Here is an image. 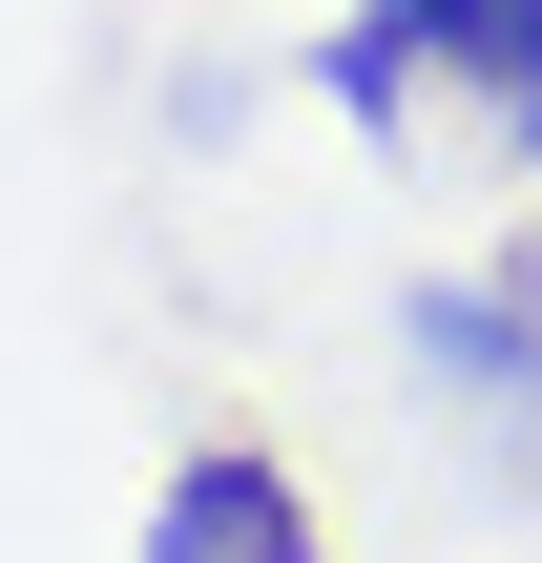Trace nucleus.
I'll return each instance as SVG.
<instances>
[{"label":"nucleus","instance_id":"1","mask_svg":"<svg viewBox=\"0 0 542 563\" xmlns=\"http://www.w3.org/2000/svg\"><path fill=\"white\" fill-rule=\"evenodd\" d=\"M418 63H480V104L542 146V0H355V21H334V104H355V125H376Z\"/></svg>","mask_w":542,"mask_h":563},{"label":"nucleus","instance_id":"2","mask_svg":"<svg viewBox=\"0 0 542 563\" xmlns=\"http://www.w3.org/2000/svg\"><path fill=\"white\" fill-rule=\"evenodd\" d=\"M146 563H313V501H292L251 439H209V460L146 501Z\"/></svg>","mask_w":542,"mask_h":563}]
</instances>
